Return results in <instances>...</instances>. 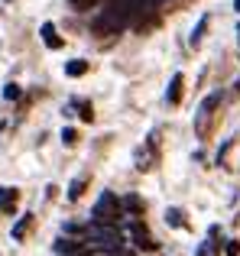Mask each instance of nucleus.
<instances>
[{
	"label": "nucleus",
	"mask_w": 240,
	"mask_h": 256,
	"mask_svg": "<svg viewBox=\"0 0 240 256\" xmlns=\"http://www.w3.org/2000/svg\"><path fill=\"white\" fill-rule=\"evenodd\" d=\"M16 204V188H0V214H13Z\"/></svg>",
	"instance_id": "nucleus-7"
},
{
	"label": "nucleus",
	"mask_w": 240,
	"mask_h": 256,
	"mask_svg": "<svg viewBox=\"0 0 240 256\" xmlns=\"http://www.w3.org/2000/svg\"><path fill=\"white\" fill-rule=\"evenodd\" d=\"M130 240H133V246H136V250H143V253H152V250H156V240H152L150 227H146L140 218L130 224Z\"/></svg>",
	"instance_id": "nucleus-3"
},
{
	"label": "nucleus",
	"mask_w": 240,
	"mask_h": 256,
	"mask_svg": "<svg viewBox=\"0 0 240 256\" xmlns=\"http://www.w3.org/2000/svg\"><path fill=\"white\" fill-rule=\"evenodd\" d=\"M82 117L88 120V124H91V120H94V114H91V107H88V104H82Z\"/></svg>",
	"instance_id": "nucleus-20"
},
{
	"label": "nucleus",
	"mask_w": 240,
	"mask_h": 256,
	"mask_svg": "<svg viewBox=\"0 0 240 256\" xmlns=\"http://www.w3.org/2000/svg\"><path fill=\"white\" fill-rule=\"evenodd\" d=\"M62 143H65V146H75V143H78V133L72 130V126H65V130H62Z\"/></svg>",
	"instance_id": "nucleus-15"
},
{
	"label": "nucleus",
	"mask_w": 240,
	"mask_h": 256,
	"mask_svg": "<svg viewBox=\"0 0 240 256\" xmlns=\"http://www.w3.org/2000/svg\"><path fill=\"white\" fill-rule=\"evenodd\" d=\"M126 208H130V211H133V214L140 218V214H143V198H136V194H130V198H126Z\"/></svg>",
	"instance_id": "nucleus-14"
},
{
	"label": "nucleus",
	"mask_w": 240,
	"mask_h": 256,
	"mask_svg": "<svg viewBox=\"0 0 240 256\" xmlns=\"http://www.w3.org/2000/svg\"><path fill=\"white\" fill-rule=\"evenodd\" d=\"M84 185H88V178H75V182H72V188H68V201H78V198H82Z\"/></svg>",
	"instance_id": "nucleus-12"
},
{
	"label": "nucleus",
	"mask_w": 240,
	"mask_h": 256,
	"mask_svg": "<svg viewBox=\"0 0 240 256\" xmlns=\"http://www.w3.org/2000/svg\"><path fill=\"white\" fill-rule=\"evenodd\" d=\"M195 256H208V240H204V244L198 246V253H195Z\"/></svg>",
	"instance_id": "nucleus-21"
},
{
	"label": "nucleus",
	"mask_w": 240,
	"mask_h": 256,
	"mask_svg": "<svg viewBox=\"0 0 240 256\" xmlns=\"http://www.w3.org/2000/svg\"><path fill=\"white\" fill-rule=\"evenodd\" d=\"M84 72H88V65H84V62H68V65H65V75H72V78L84 75Z\"/></svg>",
	"instance_id": "nucleus-13"
},
{
	"label": "nucleus",
	"mask_w": 240,
	"mask_h": 256,
	"mask_svg": "<svg viewBox=\"0 0 240 256\" xmlns=\"http://www.w3.org/2000/svg\"><path fill=\"white\" fill-rule=\"evenodd\" d=\"M218 100H221V94H208V98L202 100V107H198V110H202V114H198V126H202V120H204V117H208V114L218 107Z\"/></svg>",
	"instance_id": "nucleus-8"
},
{
	"label": "nucleus",
	"mask_w": 240,
	"mask_h": 256,
	"mask_svg": "<svg viewBox=\"0 0 240 256\" xmlns=\"http://www.w3.org/2000/svg\"><path fill=\"white\" fill-rule=\"evenodd\" d=\"M91 246L88 244H78L72 237H58L56 240V256H88Z\"/></svg>",
	"instance_id": "nucleus-4"
},
{
	"label": "nucleus",
	"mask_w": 240,
	"mask_h": 256,
	"mask_svg": "<svg viewBox=\"0 0 240 256\" xmlns=\"http://www.w3.org/2000/svg\"><path fill=\"white\" fill-rule=\"evenodd\" d=\"M30 224H32V218H30V214H26V218H20L16 224H13V240H20V237H23V234L30 230Z\"/></svg>",
	"instance_id": "nucleus-11"
},
{
	"label": "nucleus",
	"mask_w": 240,
	"mask_h": 256,
	"mask_svg": "<svg viewBox=\"0 0 240 256\" xmlns=\"http://www.w3.org/2000/svg\"><path fill=\"white\" fill-rule=\"evenodd\" d=\"M82 237H84L88 246H101V250H108V253L124 244V237H120L117 227L114 224H101V220H94V227H84Z\"/></svg>",
	"instance_id": "nucleus-1"
},
{
	"label": "nucleus",
	"mask_w": 240,
	"mask_h": 256,
	"mask_svg": "<svg viewBox=\"0 0 240 256\" xmlns=\"http://www.w3.org/2000/svg\"><path fill=\"white\" fill-rule=\"evenodd\" d=\"M75 10H91V6H98V0H68Z\"/></svg>",
	"instance_id": "nucleus-16"
},
{
	"label": "nucleus",
	"mask_w": 240,
	"mask_h": 256,
	"mask_svg": "<svg viewBox=\"0 0 240 256\" xmlns=\"http://www.w3.org/2000/svg\"><path fill=\"white\" fill-rule=\"evenodd\" d=\"M110 256H136V253H133V250H126V246H124V244H120V246H117V250H110Z\"/></svg>",
	"instance_id": "nucleus-19"
},
{
	"label": "nucleus",
	"mask_w": 240,
	"mask_h": 256,
	"mask_svg": "<svg viewBox=\"0 0 240 256\" xmlns=\"http://www.w3.org/2000/svg\"><path fill=\"white\" fill-rule=\"evenodd\" d=\"M182 84H185L182 75H172L169 91H166V100H169V104H178V100H182Z\"/></svg>",
	"instance_id": "nucleus-6"
},
{
	"label": "nucleus",
	"mask_w": 240,
	"mask_h": 256,
	"mask_svg": "<svg viewBox=\"0 0 240 256\" xmlns=\"http://www.w3.org/2000/svg\"><path fill=\"white\" fill-rule=\"evenodd\" d=\"M166 224H169V227H185L182 211H178V208H169V211H166Z\"/></svg>",
	"instance_id": "nucleus-9"
},
{
	"label": "nucleus",
	"mask_w": 240,
	"mask_h": 256,
	"mask_svg": "<svg viewBox=\"0 0 240 256\" xmlns=\"http://www.w3.org/2000/svg\"><path fill=\"white\" fill-rule=\"evenodd\" d=\"M39 32H42V42L49 46V49H62V36H58V30H56L52 23H46Z\"/></svg>",
	"instance_id": "nucleus-5"
},
{
	"label": "nucleus",
	"mask_w": 240,
	"mask_h": 256,
	"mask_svg": "<svg viewBox=\"0 0 240 256\" xmlns=\"http://www.w3.org/2000/svg\"><path fill=\"white\" fill-rule=\"evenodd\" d=\"M204 30H208V16H202V20H198V26H195V32H192V39H188V42H192V46H202Z\"/></svg>",
	"instance_id": "nucleus-10"
},
{
	"label": "nucleus",
	"mask_w": 240,
	"mask_h": 256,
	"mask_svg": "<svg viewBox=\"0 0 240 256\" xmlns=\"http://www.w3.org/2000/svg\"><path fill=\"white\" fill-rule=\"evenodd\" d=\"M4 98H6V100H16V98H20V88H16V84H6Z\"/></svg>",
	"instance_id": "nucleus-18"
},
{
	"label": "nucleus",
	"mask_w": 240,
	"mask_h": 256,
	"mask_svg": "<svg viewBox=\"0 0 240 256\" xmlns=\"http://www.w3.org/2000/svg\"><path fill=\"white\" fill-rule=\"evenodd\" d=\"M224 253H228V256H240V244H237V240H228V244H224Z\"/></svg>",
	"instance_id": "nucleus-17"
},
{
	"label": "nucleus",
	"mask_w": 240,
	"mask_h": 256,
	"mask_svg": "<svg viewBox=\"0 0 240 256\" xmlns=\"http://www.w3.org/2000/svg\"><path fill=\"white\" fill-rule=\"evenodd\" d=\"M91 214H94V220H101V224H117V220L124 218V208H120V198L114 192H104Z\"/></svg>",
	"instance_id": "nucleus-2"
},
{
	"label": "nucleus",
	"mask_w": 240,
	"mask_h": 256,
	"mask_svg": "<svg viewBox=\"0 0 240 256\" xmlns=\"http://www.w3.org/2000/svg\"><path fill=\"white\" fill-rule=\"evenodd\" d=\"M234 10H237V13H240V0H234Z\"/></svg>",
	"instance_id": "nucleus-22"
}]
</instances>
